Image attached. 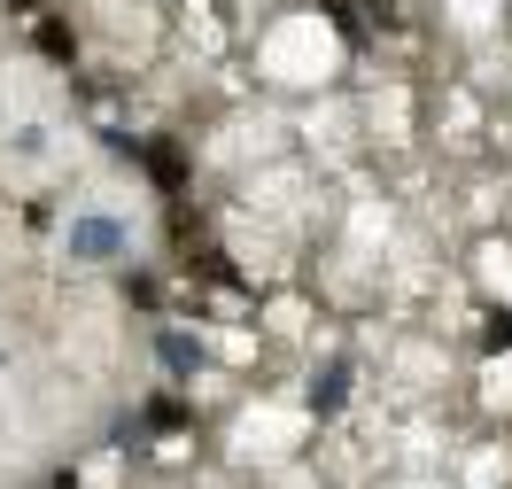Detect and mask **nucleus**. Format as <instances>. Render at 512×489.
<instances>
[{"label":"nucleus","mask_w":512,"mask_h":489,"mask_svg":"<svg viewBox=\"0 0 512 489\" xmlns=\"http://www.w3.org/2000/svg\"><path fill=\"white\" fill-rule=\"evenodd\" d=\"M117 249H125V226H117V218H70V257L101 264V257H117Z\"/></svg>","instance_id":"1"},{"label":"nucleus","mask_w":512,"mask_h":489,"mask_svg":"<svg viewBox=\"0 0 512 489\" xmlns=\"http://www.w3.org/2000/svg\"><path fill=\"white\" fill-rule=\"evenodd\" d=\"M163 365H171V373H202V342H194V334H163Z\"/></svg>","instance_id":"2"},{"label":"nucleus","mask_w":512,"mask_h":489,"mask_svg":"<svg viewBox=\"0 0 512 489\" xmlns=\"http://www.w3.org/2000/svg\"><path fill=\"white\" fill-rule=\"evenodd\" d=\"M148 171H156L163 187L179 195V179H187V163H179V148H148Z\"/></svg>","instance_id":"3"},{"label":"nucleus","mask_w":512,"mask_h":489,"mask_svg":"<svg viewBox=\"0 0 512 489\" xmlns=\"http://www.w3.org/2000/svg\"><path fill=\"white\" fill-rule=\"evenodd\" d=\"M342 404V365H326V381H319V412H334Z\"/></svg>","instance_id":"4"},{"label":"nucleus","mask_w":512,"mask_h":489,"mask_svg":"<svg viewBox=\"0 0 512 489\" xmlns=\"http://www.w3.org/2000/svg\"><path fill=\"white\" fill-rule=\"evenodd\" d=\"M489 342H497V350H505V342H512V319H497V326H489Z\"/></svg>","instance_id":"5"},{"label":"nucleus","mask_w":512,"mask_h":489,"mask_svg":"<svg viewBox=\"0 0 512 489\" xmlns=\"http://www.w3.org/2000/svg\"><path fill=\"white\" fill-rule=\"evenodd\" d=\"M55 489H78V482H70V474H55Z\"/></svg>","instance_id":"6"}]
</instances>
